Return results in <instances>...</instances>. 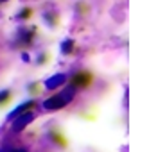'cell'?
<instances>
[{
  "instance_id": "6da1fadb",
  "label": "cell",
  "mask_w": 149,
  "mask_h": 152,
  "mask_svg": "<svg viewBox=\"0 0 149 152\" xmlns=\"http://www.w3.org/2000/svg\"><path fill=\"white\" fill-rule=\"evenodd\" d=\"M32 120H34V113H31V111H25V113L18 115V116H16V120L13 122V131H15V132L24 131V129L32 122Z\"/></svg>"
},
{
  "instance_id": "7a4b0ae2",
  "label": "cell",
  "mask_w": 149,
  "mask_h": 152,
  "mask_svg": "<svg viewBox=\"0 0 149 152\" xmlns=\"http://www.w3.org/2000/svg\"><path fill=\"white\" fill-rule=\"evenodd\" d=\"M92 84V73L90 72H77L72 77V86L74 88H88Z\"/></svg>"
},
{
  "instance_id": "3957f363",
  "label": "cell",
  "mask_w": 149,
  "mask_h": 152,
  "mask_svg": "<svg viewBox=\"0 0 149 152\" xmlns=\"http://www.w3.org/2000/svg\"><path fill=\"white\" fill-rule=\"evenodd\" d=\"M66 104H65V100L61 99V95H54V97H50V99H47L45 102H43V107L47 109V111H56V109H63Z\"/></svg>"
},
{
  "instance_id": "277c9868",
  "label": "cell",
  "mask_w": 149,
  "mask_h": 152,
  "mask_svg": "<svg viewBox=\"0 0 149 152\" xmlns=\"http://www.w3.org/2000/svg\"><path fill=\"white\" fill-rule=\"evenodd\" d=\"M65 81H66V75L56 73V75H52L50 79L45 81V88H47V90H56V88H59V84H63Z\"/></svg>"
},
{
  "instance_id": "5b68a950",
  "label": "cell",
  "mask_w": 149,
  "mask_h": 152,
  "mask_svg": "<svg viewBox=\"0 0 149 152\" xmlns=\"http://www.w3.org/2000/svg\"><path fill=\"white\" fill-rule=\"evenodd\" d=\"M34 104H36V102H34V100H29V102H24V104H22V106H18V107H16V109H15V111H11V113H9V116H7V118H9V120H13V118H16V116H18V115H22V113H25V111H27V109H31V107H32V106H34Z\"/></svg>"
},
{
  "instance_id": "8992f818",
  "label": "cell",
  "mask_w": 149,
  "mask_h": 152,
  "mask_svg": "<svg viewBox=\"0 0 149 152\" xmlns=\"http://www.w3.org/2000/svg\"><path fill=\"white\" fill-rule=\"evenodd\" d=\"M59 95H61V99L65 100V104H68V102L74 99V95H76V90H74V86H68V88H65Z\"/></svg>"
},
{
  "instance_id": "52a82bcc",
  "label": "cell",
  "mask_w": 149,
  "mask_h": 152,
  "mask_svg": "<svg viewBox=\"0 0 149 152\" xmlns=\"http://www.w3.org/2000/svg\"><path fill=\"white\" fill-rule=\"evenodd\" d=\"M32 38H34L32 31H22V32H20V43H22V45H29V43L32 41Z\"/></svg>"
},
{
  "instance_id": "ba28073f",
  "label": "cell",
  "mask_w": 149,
  "mask_h": 152,
  "mask_svg": "<svg viewBox=\"0 0 149 152\" xmlns=\"http://www.w3.org/2000/svg\"><path fill=\"white\" fill-rule=\"evenodd\" d=\"M72 48H74V39H65V41L61 43V52H63V54H70Z\"/></svg>"
},
{
  "instance_id": "9c48e42d",
  "label": "cell",
  "mask_w": 149,
  "mask_h": 152,
  "mask_svg": "<svg viewBox=\"0 0 149 152\" xmlns=\"http://www.w3.org/2000/svg\"><path fill=\"white\" fill-rule=\"evenodd\" d=\"M31 13H32V11H31L29 7L22 9V11H20V15H18V20H25V18H29V16H31Z\"/></svg>"
},
{
  "instance_id": "30bf717a",
  "label": "cell",
  "mask_w": 149,
  "mask_h": 152,
  "mask_svg": "<svg viewBox=\"0 0 149 152\" xmlns=\"http://www.w3.org/2000/svg\"><path fill=\"white\" fill-rule=\"evenodd\" d=\"M9 97H11V93H9L7 90H4V91H0V104H4V102H7V100H9Z\"/></svg>"
},
{
  "instance_id": "8fae6325",
  "label": "cell",
  "mask_w": 149,
  "mask_h": 152,
  "mask_svg": "<svg viewBox=\"0 0 149 152\" xmlns=\"http://www.w3.org/2000/svg\"><path fill=\"white\" fill-rule=\"evenodd\" d=\"M0 152H27L25 148H16V147H7L4 150H0Z\"/></svg>"
},
{
  "instance_id": "7c38bea8",
  "label": "cell",
  "mask_w": 149,
  "mask_h": 152,
  "mask_svg": "<svg viewBox=\"0 0 149 152\" xmlns=\"http://www.w3.org/2000/svg\"><path fill=\"white\" fill-rule=\"evenodd\" d=\"M45 18L49 20V23H50V25H54V18H56L54 15H45Z\"/></svg>"
},
{
  "instance_id": "4fadbf2b",
  "label": "cell",
  "mask_w": 149,
  "mask_h": 152,
  "mask_svg": "<svg viewBox=\"0 0 149 152\" xmlns=\"http://www.w3.org/2000/svg\"><path fill=\"white\" fill-rule=\"evenodd\" d=\"M22 59L24 61H29V54H22Z\"/></svg>"
},
{
  "instance_id": "5bb4252c",
  "label": "cell",
  "mask_w": 149,
  "mask_h": 152,
  "mask_svg": "<svg viewBox=\"0 0 149 152\" xmlns=\"http://www.w3.org/2000/svg\"><path fill=\"white\" fill-rule=\"evenodd\" d=\"M2 2H6V0H2Z\"/></svg>"
}]
</instances>
